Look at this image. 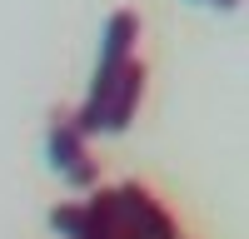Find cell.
<instances>
[{
	"label": "cell",
	"mask_w": 249,
	"mask_h": 239,
	"mask_svg": "<svg viewBox=\"0 0 249 239\" xmlns=\"http://www.w3.org/2000/svg\"><path fill=\"white\" fill-rule=\"evenodd\" d=\"M204 5H219V10H234L239 0H204Z\"/></svg>",
	"instance_id": "cell-3"
},
{
	"label": "cell",
	"mask_w": 249,
	"mask_h": 239,
	"mask_svg": "<svg viewBox=\"0 0 249 239\" xmlns=\"http://www.w3.org/2000/svg\"><path fill=\"white\" fill-rule=\"evenodd\" d=\"M45 145H50V165L65 174L75 189H90L95 179H100V165L90 159V139L80 135V125H75V110H55L50 115Z\"/></svg>",
	"instance_id": "cell-1"
},
{
	"label": "cell",
	"mask_w": 249,
	"mask_h": 239,
	"mask_svg": "<svg viewBox=\"0 0 249 239\" xmlns=\"http://www.w3.org/2000/svg\"><path fill=\"white\" fill-rule=\"evenodd\" d=\"M135 40H140V15L135 10H115L110 25H105V40H100V70H95V85L85 95V105H100L105 90L124 75V65L135 60Z\"/></svg>",
	"instance_id": "cell-2"
}]
</instances>
